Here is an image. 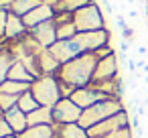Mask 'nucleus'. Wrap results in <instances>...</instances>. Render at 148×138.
Here are the masks:
<instances>
[{
  "label": "nucleus",
  "instance_id": "obj_5",
  "mask_svg": "<svg viewBox=\"0 0 148 138\" xmlns=\"http://www.w3.org/2000/svg\"><path fill=\"white\" fill-rule=\"evenodd\" d=\"M110 39H112L110 31L101 29V31H91V33H77L71 41L77 47L79 55H81V53H93V51H97L103 45H112Z\"/></svg>",
  "mask_w": 148,
  "mask_h": 138
},
{
  "label": "nucleus",
  "instance_id": "obj_31",
  "mask_svg": "<svg viewBox=\"0 0 148 138\" xmlns=\"http://www.w3.org/2000/svg\"><path fill=\"white\" fill-rule=\"evenodd\" d=\"M116 23H118V27H120V29H122V31H124V29H126V27H128V25H126V21H124V16H122V14H116Z\"/></svg>",
  "mask_w": 148,
  "mask_h": 138
},
{
  "label": "nucleus",
  "instance_id": "obj_2",
  "mask_svg": "<svg viewBox=\"0 0 148 138\" xmlns=\"http://www.w3.org/2000/svg\"><path fill=\"white\" fill-rule=\"evenodd\" d=\"M126 108H124V102L122 100L108 97V100L97 102L95 106L83 110V114H81V118H79L77 124H81L87 130V128H91V126H95V124H99V122H103V120H108V118H112V116H116V114H120Z\"/></svg>",
  "mask_w": 148,
  "mask_h": 138
},
{
  "label": "nucleus",
  "instance_id": "obj_29",
  "mask_svg": "<svg viewBox=\"0 0 148 138\" xmlns=\"http://www.w3.org/2000/svg\"><path fill=\"white\" fill-rule=\"evenodd\" d=\"M122 37H124V41H130V43H132V39H134V29L126 27V29L122 31Z\"/></svg>",
  "mask_w": 148,
  "mask_h": 138
},
{
  "label": "nucleus",
  "instance_id": "obj_30",
  "mask_svg": "<svg viewBox=\"0 0 148 138\" xmlns=\"http://www.w3.org/2000/svg\"><path fill=\"white\" fill-rule=\"evenodd\" d=\"M10 6H12V0H0V10H8L10 12Z\"/></svg>",
  "mask_w": 148,
  "mask_h": 138
},
{
  "label": "nucleus",
  "instance_id": "obj_20",
  "mask_svg": "<svg viewBox=\"0 0 148 138\" xmlns=\"http://www.w3.org/2000/svg\"><path fill=\"white\" fill-rule=\"evenodd\" d=\"M39 4H43V0H12L10 12L16 14V16H25V14H29L33 8H37Z\"/></svg>",
  "mask_w": 148,
  "mask_h": 138
},
{
  "label": "nucleus",
  "instance_id": "obj_19",
  "mask_svg": "<svg viewBox=\"0 0 148 138\" xmlns=\"http://www.w3.org/2000/svg\"><path fill=\"white\" fill-rule=\"evenodd\" d=\"M93 0H55L53 2V8L55 12H69V14H75L79 8L91 4Z\"/></svg>",
  "mask_w": 148,
  "mask_h": 138
},
{
  "label": "nucleus",
  "instance_id": "obj_39",
  "mask_svg": "<svg viewBox=\"0 0 148 138\" xmlns=\"http://www.w3.org/2000/svg\"><path fill=\"white\" fill-rule=\"evenodd\" d=\"M2 43H4V41H2V39H0V47H2Z\"/></svg>",
  "mask_w": 148,
  "mask_h": 138
},
{
  "label": "nucleus",
  "instance_id": "obj_33",
  "mask_svg": "<svg viewBox=\"0 0 148 138\" xmlns=\"http://www.w3.org/2000/svg\"><path fill=\"white\" fill-rule=\"evenodd\" d=\"M120 49H122V53H128V49H130V41H122V43H120Z\"/></svg>",
  "mask_w": 148,
  "mask_h": 138
},
{
  "label": "nucleus",
  "instance_id": "obj_17",
  "mask_svg": "<svg viewBox=\"0 0 148 138\" xmlns=\"http://www.w3.org/2000/svg\"><path fill=\"white\" fill-rule=\"evenodd\" d=\"M14 61H16V57L10 51V47L6 43H2V47H0V85L8 79V71H10Z\"/></svg>",
  "mask_w": 148,
  "mask_h": 138
},
{
  "label": "nucleus",
  "instance_id": "obj_27",
  "mask_svg": "<svg viewBox=\"0 0 148 138\" xmlns=\"http://www.w3.org/2000/svg\"><path fill=\"white\" fill-rule=\"evenodd\" d=\"M10 134H14V132H12L10 124L6 122V118H4V114H2V116H0V138H6V136H10Z\"/></svg>",
  "mask_w": 148,
  "mask_h": 138
},
{
  "label": "nucleus",
  "instance_id": "obj_28",
  "mask_svg": "<svg viewBox=\"0 0 148 138\" xmlns=\"http://www.w3.org/2000/svg\"><path fill=\"white\" fill-rule=\"evenodd\" d=\"M6 23H8V10H0V39L4 41V33H6Z\"/></svg>",
  "mask_w": 148,
  "mask_h": 138
},
{
  "label": "nucleus",
  "instance_id": "obj_4",
  "mask_svg": "<svg viewBox=\"0 0 148 138\" xmlns=\"http://www.w3.org/2000/svg\"><path fill=\"white\" fill-rule=\"evenodd\" d=\"M73 23H75L79 33H91V31L106 29V21H103V14H101V8H99V4L95 2V0L91 4L79 8L73 14Z\"/></svg>",
  "mask_w": 148,
  "mask_h": 138
},
{
  "label": "nucleus",
  "instance_id": "obj_25",
  "mask_svg": "<svg viewBox=\"0 0 148 138\" xmlns=\"http://www.w3.org/2000/svg\"><path fill=\"white\" fill-rule=\"evenodd\" d=\"M16 104H18V95H10V93H2V91H0V108H2L4 114L8 110L16 108Z\"/></svg>",
  "mask_w": 148,
  "mask_h": 138
},
{
  "label": "nucleus",
  "instance_id": "obj_24",
  "mask_svg": "<svg viewBox=\"0 0 148 138\" xmlns=\"http://www.w3.org/2000/svg\"><path fill=\"white\" fill-rule=\"evenodd\" d=\"M77 27L75 23H67V25H61L57 27V41H71L75 35H77Z\"/></svg>",
  "mask_w": 148,
  "mask_h": 138
},
{
  "label": "nucleus",
  "instance_id": "obj_11",
  "mask_svg": "<svg viewBox=\"0 0 148 138\" xmlns=\"http://www.w3.org/2000/svg\"><path fill=\"white\" fill-rule=\"evenodd\" d=\"M29 33H31L45 49H51V47L57 43V25H55L53 19L47 21V23H43V25H39V27H35V29H31Z\"/></svg>",
  "mask_w": 148,
  "mask_h": 138
},
{
  "label": "nucleus",
  "instance_id": "obj_7",
  "mask_svg": "<svg viewBox=\"0 0 148 138\" xmlns=\"http://www.w3.org/2000/svg\"><path fill=\"white\" fill-rule=\"evenodd\" d=\"M81 114H83V110L71 97H61L53 106V120H55V124H77Z\"/></svg>",
  "mask_w": 148,
  "mask_h": 138
},
{
  "label": "nucleus",
  "instance_id": "obj_32",
  "mask_svg": "<svg viewBox=\"0 0 148 138\" xmlns=\"http://www.w3.org/2000/svg\"><path fill=\"white\" fill-rule=\"evenodd\" d=\"M136 53H138L140 57H146V55H148V49H146L144 45H138V47H136Z\"/></svg>",
  "mask_w": 148,
  "mask_h": 138
},
{
  "label": "nucleus",
  "instance_id": "obj_22",
  "mask_svg": "<svg viewBox=\"0 0 148 138\" xmlns=\"http://www.w3.org/2000/svg\"><path fill=\"white\" fill-rule=\"evenodd\" d=\"M39 106H41V104H39V102H37V97L31 93V89L18 95V104H16V108H18V110H23L25 114H31V112H35Z\"/></svg>",
  "mask_w": 148,
  "mask_h": 138
},
{
  "label": "nucleus",
  "instance_id": "obj_12",
  "mask_svg": "<svg viewBox=\"0 0 148 138\" xmlns=\"http://www.w3.org/2000/svg\"><path fill=\"white\" fill-rule=\"evenodd\" d=\"M29 33L23 16H16L12 12H8V23H6V33H4V41H18L21 37H25Z\"/></svg>",
  "mask_w": 148,
  "mask_h": 138
},
{
  "label": "nucleus",
  "instance_id": "obj_18",
  "mask_svg": "<svg viewBox=\"0 0 148 138\" xmlns=\"http://www.w3.org/2000/svg\"><path fill=\"white\" fill-rule=\"evenodd\" d=\"M8 79H12V81H23V83H33L37 77L25 67L23 61H14L12 67H10V71H8Z\"/></svg>",
  "mask_w": 148,
  "mask_h": 138
},
{
  "label": "nucleus",
  "instance_id": "obj_13",
  "mask_svg": "<svg viewBox=\"0 0 148 138\" xmlns=\"http://www.w3.org/2000/svg\"><path fill=\"white\" fill-rule=\"evenodd\" d=\"M53 138H89L81 124H53Z\"/></svg>",
  "mask_w": 148,
  "mask_h": 138
},
{
  "label": "nucleus",
  "instance_id": "obj_21",
  "mask_svg": "<svg viewBox=\"0 0 148 138\" xmlns=\"http://www.w3.org/2000/svg\"><path fill=\"white\" fill-rule=\"evenodd\" d=\"M18 138H53V126H29Z\"/></svg>",
  "mask_w": 148,
  "mask_h": 138
},
{
  "label": "nucleus",
  "instance_id": "obj_15",
  "mask_svg": "<svg viewBox=\"0 0 148 138\" xmlns=\"http://www.w3.org/2000/svg\"><path fill=\"white\" fill-rule=\"evenodd\" d=\"M39 69H41V75H55L61 69V63L49 49H43L39 53Z\"/></svg>",
  "mask_w": 148,
  "mask_h": 138
},
{
  "label": "nucleus",
  "instance_id": "obj_38",
  "mask_svg": "<svg viewBox=\"0 0 148 138\" xmlns=\"http://www.w3.org/2000/svg\"><path fill=\"white\" fill-rule=\"evenodd\" d=\"M2 114H4V112H2V108H0V116H2Z\"/></svg>",
  "mask_w": 148,
  "mask_h": 138
},
{
  "label": "nucleus",
  "instance_id": "obj_8",
  "mask_svg": "<svg viewBox=\"0 0 148 138\" xmlns=\"http://www.w3.org/2000/svg\"><path fill=\"white\" fill-rule=\"evenodd\" d=\"M116 77H120V65H118L116 53H112L110 57H103V59L97 61L91 83H101V81H110V79H116Z\"/></svg>",
  "mask_w": 148,
  "mask_h": 138
},
{
  "label": "nucleus",
  "instance_id": "obj_10",
  "mask_svg": "<svg viewBox=\"0 0 148 138\" xmlns=\"http://www.w3.org/2000/svg\"><path fill=\"white\" fill-rule=\"evenodd\" d=\"M51 19H55V8H53V4H47V2L39 4L37 8H33L29 14L23 16V21H25L29 31L39 27V25H43V23H47V21H51Z\"/></svg>",
  "mask_w": 148,
  "mask_h": 138
},
{
  "label": "nucleus",
  "instance_id": "obj_1",
  "mask_svg": "<svg viewBox=\"0 0 148 138\" xmlns=\"http://www.w3.org/2000/svg\"><path fill=\"white\" fill-rule=\"evenodd\" d=\"M97 61L99 59L95 57V53H81L79 57L63 63L61 69L55 73V77L63 79L65 83L73 85L75 89L77 87H87L93 81V71L97 67Z\"/></svg>",
  "mask_w": 148,
  "mask_h": 138
},
{
  "label": "nucleus",
  "instance_id": "obj_37",
  "mask_svg": "<svg viewBox=\"0 0 148 138\" xmlns=\"http://www.w3.org/2000/svg\"><path fill=\"white\" fill-rule=\"evenodd\" d=\"M144 81H146V83H148V75H144Z\"/></svg>",
  "mask_w": 148,
  "mask_h": 138
},
{
  "label": "nucleus",
  "instance_id": "obj_14",
  "mask_svg": "<svg viewBox=\"0 0 148 138\" xmlns=\"http://www.w3.org/2000/svg\"><path fill=\"white\" fill-rule=\"evenodd\" d=\"M27 122H29V126H53L55 124V120H53V108L39 106L35 112L27 114Z\"/></svg>",
  "mask_w": 148,
  "mask_h": 138
},
{
  "label": "nucleus",
  "instance_id": "obj_34",
  "mask_svg": "<svg viewBox=\"0 0 148 138\" xmlns=\"http://www.w3.org/2000/svg\"><path fill=\"white\" fill-rule=\"evenodd\" d=\"M128 16H130V19H138V12H136V10H130Z\"/></svg>",
  "mask_w": 148,
  "mask_h": 138
},
{
  "label": "nucleus",
  "instance_id": "obj_3",
  "mask_svg": "<svg viewBox=\"0 0 148 138\" xmlns=\"http://www.w3.org/2000/svg\"><path fill=\"white\" fill-rule=\"evenodd\" d=\"M31 93L37 97V102L41 106H49L53 108L59 100H61V91H59V79L55 75H41L31 83Z\"/></svg>",
  "mask_w": 148,
  "mask_h": 138
},
{
  "label": "nucleus",
  "instance_id": "obj_36",
  "mask_svg": "<svg viewBox=\"0 0 148 138\" xmlns=\"http://www.w3.org/2000/svg\"><path fill=\"white\" fill-rule=\"evenodd\" d=\"M6 138H18V136H16V134H10V136H6Z\"/></svg>",
  "mask_w": 148,
  "mask_h": 138
},
{
  "label": "nucleus",
  "instance_id": "obj_6",
  "mask_svg": "<svg viewBox=\"0 0 148 138\" xmlns=\"http://www.w3.org/2000/svg\"><path fill=\"white\" fill-rule=\"evenodd\" d=\"M130 122H132V118L124 110V112H120V114H116V116H112V118H108V120H103V122H99V124H95L91 128H87V134H89V138H106L112 132H116V130H120L124 126H130Z\"/></svg>",
  "mask_w": 148,
  "mask_h": 138
},
{
  "label": "nucleus",
  "instance_id": "obj_35",
  "mask_svg": "<svg viewBox=\"0 0 148 138\" xmlns=\"http://www.w3.org/2000/svg\"><path fill=\"white\" fill-rule=\"evenodd\" d=\"M43 2H47V4H53V2H55V0H43Z\"/></svg>",
  "mask_w": 148,
  "mask_h": 138
},
{
  "label": "nucleus",
  "instance_id": "obj_26",
  "mask_svg": "<svg viewBox=\"0 0 148 138\" xmlns=\"http://www.w3.org/2000/svg\"><path fill=\"white\" fill-rule=\"evenodd\" d=\"M55 25L57 27H61V25H67V23H73V14H69V12H55Z\"/></svg>",
  "mask_w": 148,
  "mask_h": 138
},
{
  "label": "nucleus",
  "instance_id": "obj_40",
  "mask_svg": "<svg viewBox=\"0 0 148 138\" xmlns=\"http://www.w3.org/2000/svg\"><path fill=\"white\" fill-rule=\"evenodd\" d=\"M120 2H124V0H120Z\"/></svg>",
  "mask_w": 148,
  "mask_h": 138
},
{
  "label": "nucleus",
  "instance_id": "obj_23",
  "mask_svg": "<svg viewBox=\"0 0 148 138\" xmlns=\"http://www.w3.org/2000/svg\"><path fill=\"white\" fill-rule=\"evenodd\" d=\"M29 89H31V83L12 81V79H6L2 85H0V91H2V93H10V95H21V93H25Z\"/></svg>",
  "mask_w": 148,
  "mask_h": 138
},
{
  "label": "nucleus",
  "instance_id": "obj_16",
  "mask_svg": "<svg viewBox=\"0 0 148 138\" xmlns=\"http://www.w3.org/2000/svg\"><path fill=\"white\" fill-rule=\"evenodd\" d=\"M4 118H6V122L10 124V128H12V132L18 136V134H23L27 128H29V122H27V114L23 112V110H18V108H12V110H8L6 114H4Z\"/></svg>",
  "mask_w": 148,
  "mask_h": 138
},
{
  "label": "nucleus",
  "instance_id": "obj_9",
  "mask_svg": "<svg viewBox=\"0 0 148 138\" xmlns=\"http://www.w3.org/2000/svg\"><path fill=\"white\" fill-rule=\"evenodd\" d=\"M71 100L81 108V110H87L91 106H95L97 102H103L108 100V95L103 91H99L95 85H87V87H77L71 95Z\"/></svg>",
  "mask_w": 148,
  "mask_h": 138
}]
</instances>
